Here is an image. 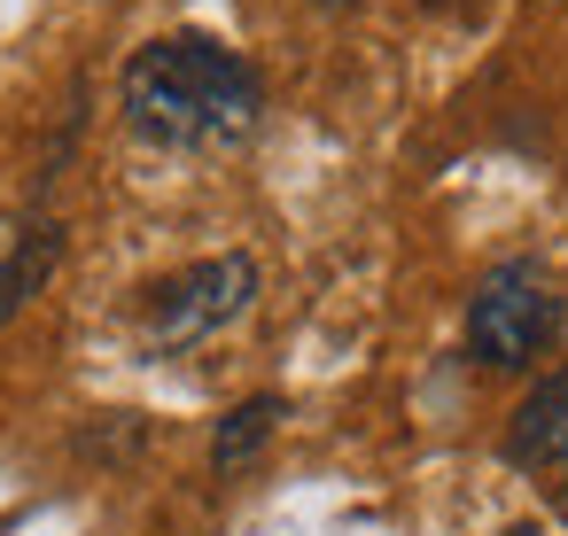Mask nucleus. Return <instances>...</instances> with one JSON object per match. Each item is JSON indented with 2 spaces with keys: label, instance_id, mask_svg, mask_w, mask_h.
I'll return each instance as SVG.
<instances>
[{
  "label": "nucleus",
  "instance_id": "nucleus-2",
  "mask_svg": "<svg viewBox=\"0 0 568 536\" xmlns=\"http://www.w3.org/2000/svg\"><path fill=\"white\" fill-rule=\"evenodd\" d=\"M250 296H257V265H250L242 249L203 257V265H187V272H172V280L149 288V303H141V342H149V350H187V342L234 327V319L250 311Z\"/></svg>",
  "mask_w": 568,
  "mask_h": 536
},
{
  "label": "nucleus",
  "instance_id": "nucleus-1",
  "mask_svg": "<svg viewBox=\"0 0 568 536\" xmlns=\"http://www.w3.org/2000/svg\"><path fill=\"white\" fill-rule=\"evenodd\" d=\"M125 125L156 148H234L257 133L265 117V86L257 71L219 48V40H149L133 63H125Z\"/></svg>",
  "mask_w": 568,
  "mask_h": 536
},
{
  "label": "nucleus",
  "instance_id": "nucleus-5",
  "mask_svg": "<svg viewBox=\"0 0 568 536\" xmlns=\"http://www.w3.org/2000/svg\"><path fill=\"white\" fill-rule=\"evenodd\" d=\"M506 458H514V466L568 474V365L545 373V381L514 404V420H506Z\"/></svg>",
  "mask_w": 568,
  "mask_h": 536
},
{
  "label": "nucleus",
  "instance_id": "nucleus-6",
  "mask_svg": "<svg viewBox=\"0 0 568 536\" xmlns=\"http://www.w3.org/2000/svg\"><path fill=\"white\" fill-rule=\"evenodd\" d=\"M273 420H281V396H250V404H234V412H226V427H219V443H211V466H219V474L250 466V458H257V443L273 435Z\"/></svg>",
  "mask_w": 568,
  "mask_h": 536
},
{
  "label": "nucleus",
  "instance_id": "nucleus-4",
  "mask_svg": "<svg viewBox=\"0 0 568 536\" xmlns=\"http://www.w3.org/2000/svg\"><path fill=\"white\" fill-rule=\"evenodd\" d=\"M55 257H63V226L48 210H9V218H0V327L40 296Z\"/></svg>",
  "mask_w": 568,
  "mask_h": 536
},
{
  "label": "nucleus",
  "instance_id": "nucleus-8",
  "mask_svg": "<svg viewBox=\"0 0 568 536\" xmlns=\"http://www.w3.org/2000/svg\"><path fill=\"white\" fill-rule=\"evenodd\" d=\"M506 536H537V528H506Z\"/></svg>",
  "mask_w": 568,
  "mask_h": 536
},
{
  "label": "nucleus",
  "instance_id": "nucleus-3",
  "mask_svg": "<svg viewBox=\"0 0 568 536\" xmlns=\"http://www.w3.org/2000/svg\"><path fill=\"white\" fill-rule=\"evenodd\" d=\"M560 334V296L537 265H498L467 296V350L483 365H529Z\"/></svg>",
  "mask_w": 568,
  "mask_h": 536
},
{
  "label": "nucleus",
  "instance_id": "nucleus-7",
  "mask_svg": "<svg viewBox=\"0 0 568 536\" xmlns=\"http://www.w3.org/2000/svg\"><path fill=\"white\" fill-rule=\"evenodd\" d=\"M552 497H560V520H568V474H560V489H552Z\"/></svg>",
  "mask_w": 568,
  "mask_h": 536
}]
</instances>
